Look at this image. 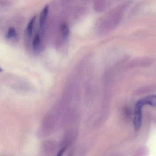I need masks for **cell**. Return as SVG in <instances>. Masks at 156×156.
<instances>
[{"instance_id":"obj_6","label":"cell","mask_w":156,"mask_h":156,"mask_svg":"<svg viewBox=\"0 0 156 156\" xmlns=\"http://www.w3.org/2000/svg\"><path fill=\"white\" fill-rule=\"evenodd\" d=\"M62 34L63 37L65 39H66L68 38V34H69V30L67 25L65 24H63L61 27Z\"/></svg>"},{"instance_id":"obj_2","label":"cell","mask_w":156,"mask_h":156,"mask_svg":"<svg viewBox=\"0 0 156 156\" xmlns=\"http://www.w3.org/2000/svg\"><path fill=\"white\" fill-rule=\"evenodd\" d=\"M49 7L48 5L44 6L43 9L39 19V28L41 33H42L44 29V25L47 20V16L49 13Z\"/></svg>"},{"instance_id":"obj_5","label":"cell","mask_w":156,"mask_h":156,"mask_svg":"<svg viewBox=\"0 0 156 156\" xmlns=\"http://www.w3.org/2000/svg\"><path fill=\"white\" fill-rule=\"evenodd\" d=\"M17 36L16 29L13 27H10L8 30L6 34V38L8 39H12Z\"/></svg>"},{"instance_id":"obj_4","label":"cell","mask_w":156,"mask_h":156,"mask_svg":"<svg viewBox=\"0 0 156 156\" xmlns=\"http://www.w3.org/2000/svg\"><path fill=\"white\" fill-rule=\"evenodd\" d=\"M41 36L39 34H36L33 41V47L34 51H37L40 48L41 44Z\"/></svg>"},{"instance_id":"obj_7","label":"cell","mask_w":156,"mask_h":156,"mask_svg":"<svg viewBox=\"0 0 156 156\" xmlns=\"http://www.w3.org/2000/svg\"><path fill=\"white\" fill-rule=\"evenodd\" d=\"M64 151V149H63L62 150H61V151L59 152V154H58L57 156H62V155Z\"/></svg>"},{"instance_id":"obj_1","label":"cell","mask_w":156,"mask_h":156,"mask_svg":"<svg viewBox=\"0 0 156 156\" xmlns=\"http://www.w3.org/2000/svg\"><path fill=\"white\" fill-rule=\"evenodd\" d=\"M143 104L140 100L137 103L135 108V117L134 119V125L135 129H137L141 126L142 120V109L143 106Z\"/></svg>"},{"instance_id":"obj_8","label":"cell","mask_w":156,"mask_h":156,"mask_svg":"<svg viewBox=\"0 0 156 156\" xmlns=\"http://www.w3.org/2000/svg\"><path fill=\"white\" fill-rule=\"evenodd\" d=\"M2 69L0 67V72H2Z\"/></svg>"},{"instance_id":"obj_3","label":"cell","mask_w":156,"mask_h":156,"mask_svg":"<svg viewBox=\"0 0 156 156\" xmlns=\"http://www.w3.org/2000/svg\"><path fill=\"white\" fill-rule=\"evenodd\" d=\"M36 19V16H34L32 18L27 25L26 29V34L28 37H31L32 35Z\"/></svg>"}]
</instances>
